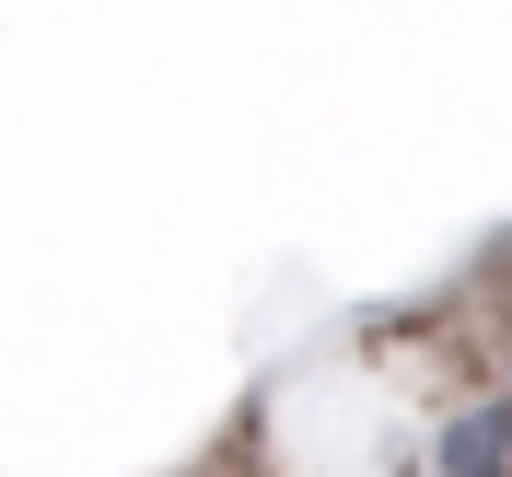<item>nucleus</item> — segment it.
<instances>
[{
  "label": "nucleus",
  "instance_id": "f03ea898",
  "mask_svg": "<svg viewBox=\"0 0 512 477\" xmlns=\"http://www.w3.org/2000/svg\"><path fill=\"white\" fill-rule=\"evenodd\" d=\"M384 477H431V466H384Z\"/></svg>",
  "mask_w": 512,
  "mask_h": 477
},
{
  "label": "nucleus",
  "instance_id": "f257e3e1",
  "mask_svg": "<svg viewBox=\"0 0 512 477\" xmlns=\"http://www.w3.org/2000/svg\"><path fill=\"white\" fill-rule=\"evenodd\" d=\"M431 477H512V396L454 408V419H443V443H431Z\"/></svg>",
  "mask_w": 512,
  "mask_h": 477
}]
</instances>
